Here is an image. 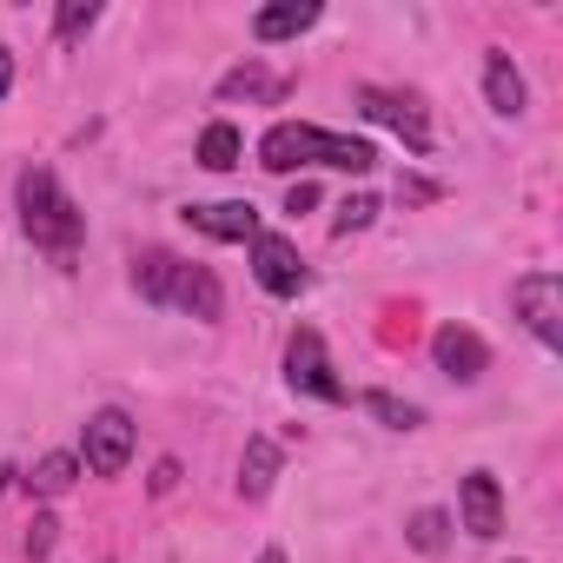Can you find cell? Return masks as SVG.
Here are the masks:
<instances>
[{
  "mask_svg": "<svg viewBox=\"0 0 563 563\" xmlns=\"http://www.w3.org/2000/svg\"><path fill=\"white\" fill-rule=\"evenodd\" d=\"M258 166H265V173H299V166L372 173V166H378V146H372V140H352V133H332V126H312V120H278V126L258 140Z\"/></svg>",
  "mask_w": 563,
  "mask_h": 563,
  "instance_id": "cell-1",
  "label": "cell"
},
{
  "mask_svg": "<svg viewBox=\"0 0 563 563\" xmlns=\"http://www.w3.org/2000/svg\"><path fill=\"white\" fill-rule=\"evenodd\" d=\"M14 199H21L27 239H34L54 265H74V258H80V239H87V212L67 199V186H60L47 166H27V173L14 179Z\"/></svg>",
  "mask_w": 563,
  "mask_h": 563,
  "instance_id": "cell-2",
  "label": "cell"
},
{
  "mask_svg": "<svg viewBox=\"0 0 563 563\" xmlns=\"http://www.w3.org/2000/svg\"><path fill=\"white\" fill-rule=\"evenodd\" d=\"M510 306L543 352H563V278L556 272H523L510 286Z\"/></svg>",
  "mask_w": 563,
  "mask_h": 563,
  "instance_id": "cell-3",
  "label": "cell"
},
{
  "mask_svg": "<svg viewBox=\"0 0 563 563\" xmlns=\"http://www.w3.org/2000/svg\"><path fill=\"white\" fill-rule=\"evenodd\" d=\"M286 385L292 391H306V398H325V405H345L352 391H345V378L332 372V358H325V339L312 332V325H299L292 332V345H286Z\"/></svg>",
  "mask_w": 563,
  "mask_h": 563,
  "instance_id": "cell-4",
  "label": "cell"
},
{
  "mask_svg": "<svg viewBox=\"0 0 563 563\" xmlns=\"http://www.w3.org/2000/svg\"><path fill=\"white\" fill-rule=\"evenodd\" d=\"M252 278L272 292V299H299L306 292V258L292 239H278V232H258L252 239Z\"/></svg>",
  "mask_w": 563,
  "mask_h": 563,
  "instance_id": "cell-5",
  "label": "cell"
},
{
  "mask_svg": "<svg viewBox=\"0 0 563 563\" xmlns=\"http://www.w3.org/2000/svg\"><path fill=\"white\" fill-rule=\"evenodd\" d=\"M358 107H365V120L391 126L411 153H431V126H424V107H418L411 93H391V87H358Z\"/></svg>",
  "mask_w": 563,
  "mask_h": 563,
  "instance_id": "cell-6",
  "label": "cell"
},
{
  "mask_svg": "<svg viewBox=\"0 0 563 563\" xmlns=\"http://www.w3.org/2000/svg\"><path fill=\"white\" fill-rule=\"evenodd\" d=\"M80 444H87V471H93V477H120L126 457H133V418L107 405V411L87 418V438H80Z\"/></svg>",
  "mask_w": 563,
  "mask_h": 563,
  "instance_id": "cell-7",
  "label": "cell"
},
{
  "mask_svg": "<svg viewBox=\"0 0 563 563\" xmlns=\"http://www.w3.org/2000/svg\"><path fill=\"white\" fill-rule=\"evenodd\" d=\"M431 358H438V372H444V378H457V385H471V378H484V372H490V345H484L471 325H438Z\"/></svg>",
  "mask_w": 563,
  "mask_h": 563,
  "instance_id": "cell-8",
  "label": "cell"
},
{
  "mask_svg": "<svg viewBox=\"0 0 563 563\" xmlns=\"http://www.w3.org/2000/svg\"><path fill=\"white\" fill-rule=\"evenodd\" d=\"M457 517H464V530H471L477 543L504 537V490H497L490 471H471V477L457 484Z\"/></svg>",
  "mask_w": 563,
  "mask_h": 563,
  "instance_id": "cell-9",
  "label": "cell"
},
{
  "mask_svg": "<svg viewBox=\"0 0 563 563\" xmlns=\"http://www.w3.org/2000/svg\"><path fill=\"white\" fill-rule=\"evenodd\" d=\"M166 306H179L186 319H199V325H212L219 312H225V292H219V278H212V265H173V292H166Z\"/></svg>",
  "mask_w": 563,
  "mask_h": 563,
  "instance_id": "cell-10",
  "label": "cell"
},
{
  "mask_svg": "<svg viewBox=\"0 0 563 563\" xmlns=\"http://www.w3.org/2000/svg\"><path fill=\"white\" fill-rule=\"evenodd\" d=\"M186 225L206 232V239H258V212L252 199H212V206H186Z\"/></svg>",
  "mask_w": 563,
  "mask_h": 563,
  "instance_id": "cell-11",
  "label": "cell"
},
{
  "mask_svg": "<svg viewBox=\"0 0 563 563\" xmlns=\"http://www.w3.org/2000/svg\"><path fill=\"white\" fill-rule=\"evenodd\" d=\"M278 464H286V451H278L272 438H245V457H239V497H245V504H265L272 484H278Z\"/></svg>",
  "mask_w": 563,
  "mask_h": 563,
  "instance_id": "cell-12",
  "label": "cell"
},
{
  "mask_svg": "<svg viewBox=\"0 0 563 563\" xmlns=\"http://www.w3.org/2000/svg\"><path fill=\"white\" fill-rule=\"evenodd\" d=\"M306 27H319V0H278V8H258L252 14V41H292V34H306Z\"/></svg>",
  "mask_w": 563,
  "mask_h": 563,
  "instance_id": "cell-13",
  "label": "cell"
},
{
  "mask_svg": "<svg viewBox=\"0 0 563 563\" xmlns=\"http://www.w3.org/2000/svg\"><path fill=\"white\" fill-rule=\"evenodd\" d=\"M484 100H490V113H504V120H517V113L530 107L523 74L510 67V54H490V60H484Z\"/></svg>",
  "mask_w": 563,
  "mask_h": 563,
  "instance_id": "cell-14",
  "label": "cell"
},
{
  "mask_svg": "<svg viewBox=\"0 0 563 563\" xmlns=\"http://www.w3.org/2000/svg\"><path fill=\"white\" fill-rule=\"evenodd\" d=\"M74 477H80V457H74V451H47L21 484H27L34 497H60V490H74Z\"/></svg>",
  "mask_w": 563,
  "mask_h": 563,
  "instance_id": "cell-15",
  "label": "cell"
},
{
  "mask_svg": "<svg viewBox=\"0 0 563 563\" xmlns=\"http://www.w3.org/2000/svg\"><path fill=\"white\" fill-rule=\"evenodd\" d=\"M239 153H245V140H239V126H232V120H212V126L199 133V166L232 173V166H239Z\"/></svg>",
  "mask_w": 563,
  "mask_h": 563,
  "instance_id": "cell-16",
  "label": "cell"
},
{
  "mask_svg": "<svg viewBox=\"0 0 563 563\" xmlns=\"http://www.w3.org/2000/svg\"><path fill=\"white\" fill-rule=\"evenodd\" d=\"M173 252H140L133 258V286H140V299H153V306H166V292H173Z\"/></svg>",
  "mask_w": 563,
  "mask_h": 563,
  "instance_id": "cell-17",
  "label": "cell"
},
{
  "mask_svg": "<svg viewBox=\"0 0 563 563\" xmlns=\"http://www.w3.org/2000/svg\"><path fill=\"white\" fill-rule=\"evenodd\" d=\"M358 405H365L385 431H418V424H424V411H418V405H405V398H391V391H365Z\"/></svg>",
  "mask_w": 563,
  "mask_h": 563,
  "instance_id": "cell-18",
  "label": "cell"
},
{
  "mask_svg": "<svg viewBox=\"0 0 563 563\" xmlns=\"http://www.w3.org/2000/svg\"><path fill=\"white\" fill-rule=\"evenodd\" d=\"M405 543H411L418 556H438V550L451 543V517H444V510H418V517L405 523Z\"/></svg>",
  "mask_w": 563,
  "mask_h": 563,
  "instance_id": "cell-19",
  "label": "cell"
},
{
  "mask_svg": "<svg viewBox=\"0 0 563 563\" xmlns=\"http://www.w3.org/2000/svg\"><path fill=\"white\" fill-rule=\"evenodd\" d=\"M239 93H245V100L272 93V80H265V67H258V60H245V67H232V74L219 80V100H239Z\"/></svg>",
  "mask_w": 563,
  "mask_h": 563,
  "instance_id": "cell-20",
  "label": "cell"
},
{
  "mask_svg": "<svg viewBox=\"0 0 563 563\" xmlns=\"http://www.w3.org/2000/svg\"><path fill=\"white\" fill-rule=\"evenodd\" d=\"M93 21H100V0H67V8L54 14V34H60V41H80Z\"/></svg>",
  "mask_w": 563,
  "mask_h": 563,
  "instance_id": "cell-21",
  "label": "cell"
},
{
  "mask_svg": "<svg viewBox=\"0 0 563 563\" xmlns=\"http://www.w3.org/2000/svg\"><path fill=\"white\" fill-rule=\"evenodd\" d=\"M372 219H378V199H372V192H352V199L339 206V219H332V232L345 239V232H365Z\"/></svg>",
  "mask_w": 563,
  "mask_h": 563,
  "instance_id": "cell-22",
  "label": "cell"
},
{
  "mask_svg": "<svg viewBox=\"0 0 563 563\" xmlns=\"http://www.w3.org/2000/svg\"><path fill=\"white\" fill-rule=\"evenodd\" d=\"M54 543H60V517H47V510H41V517L27 523V537H21V550H27L34 563H47V556H54Z\"/></svg>",
  "mask_w": 563,
  "mask_h": 563,
  "instance_id": "cell-23",
  "label": "cell"
},
{
  "mask_svg": "<svg viewBox=\"0 0 563 563\" xmlns=\"http://www.w3.org/2000/svg\"><path fill=\"white\" fill-rule=\"evenodd\" d=\"M179 490V457H159L153 464V497H173Z\"/></svg>",
  "mask_w": 563,
  "mask_h": 563,
  "instance_id": "cell-24",
  "label": "cell"
},
{
  "mask_svg": "<svg viewBox=\"0 0 563 563\" xmlns=\"http://www.w3.org/2000/svg\"><path fill=\"white\" fill-rule=\"evenodd\" d=\"M319 206V186L312 179H292V192H286V212H312Z\"/></svg>",
  "mask_w": 563,
  "mask_h": 563,
  "instance_id": "cell-25",
  "label": "cell"
},
{
  "mask_svg": "<svg viewBox=\"0 0 563 563\" xmlns=\"http://www.w3.org/2000/svg\"><path fill=\"white\" fill-rule=\"evenodd\" d=\"M398 199H438V186L418 179V173H405V179H398Z\"/></svg>",
  "mask_w": 563,
  "mask_h": 563,
  "instance_id": "cell-26",
  "label": "cell"
},
{
  "mask_svg": "<svg viewBox=\"0 0 563 563\" xmlns=\"http://www.w3.org/2000/svg\"><path fill=\"white\" fill-rule=\"evenodd\" d=\"M8 93H14V54L0 47V100H8Z\"/></svg>",
  "mask_w": 563,
  "mask_h": 563,
  "instance_id": "cell-27",
  "label": "cell"
},
{
  "mask_svg": "<svg viewBox=\"0 0 563 563\" xmlns=\"http://www.w3.org/2000/svg\"><path fill=\"white\" fill-rule=\"evenodd\" d=\"M252 563H286V550H258V556H252Z\"/></svg>",
  "mask_w": 563,
  "mask_h": 563,
  "instance_id": "cell-28",
  "label": "cell"
},
{
  "mask_svg": "<svg viewBox=\"0 0 563 563\" xmlns=\"http://www.w3.org/2000/svg\"><path fill=\"white\" fill-rule=\"evenodd\" d=\"M8 477H14V471H8V464H0V490H8Z\"/></svg>",
  "mask_w": 563,
  "mask_h": 563,
  "instance_id": "cell-29",
  "label": "cell"
}]
</instances>
